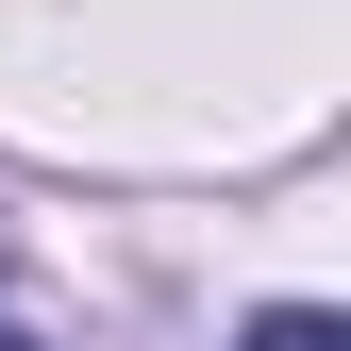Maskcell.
Masks as SVG:
<instances>
[{
	"instance_id": "1",
	"label": "cell",
	"mask_w": 351,
	"mask_h": 351,
	"mask_svg": "<svg viewBox=\"0 0 351 351\" xmlns=\"http://www.w3.org/2000/svg\"><path fill=\"white\" fill-rule=\"evenodd\" d=\"M251 351H351V318H335V301H268V318H251Z\"/></svg>"
},
{
	"instance_id": "2",
	"label": "cell",
	"mask_w": 351,
	"mask_h": 351,
	"mask_svg": "<svg viewBox=\"0 0 351 351\" xmlns=\"http://www.w3.org/2000/svg\"><path fill=\"white\" fill-rule=\"evenodd\" d=\"M0 351H51V335H34V318H0Z\"/></svg>"
},
{
	"instance_id": "3",
	"label": "cell",
	"mask_w": 351,
	"mask_h": 351,
	"mask_svg": "<svg viewBox=\"0 0 351 351\" xmlns=\"http://www.w3.org/2000/svg\"><path fill=\"white\" fill-rule=\"evenodd\" d=\"M0 251H17V234H0Z\"/></svg>"
}]
</instances>
